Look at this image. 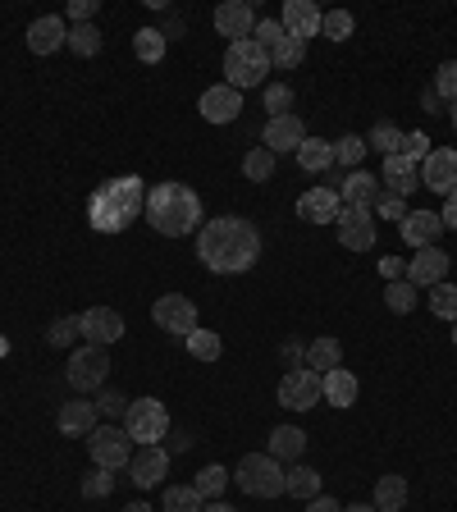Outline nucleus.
Returning <instances> with one entry per match:
<instances>
[{
    "mask_svg": "<svg viewBox=\"0 0 457 512\" xmlns=\"http://www.w3.org/2000/svg\"><path fill=\"white\" fill-rule=\"evenodd\" d=\"M197 256L211 275H243L261 256V234L243 215H220V220H206L197 229Z\"/></svg>",
    "mask_w": 457,
    "mask_h": 512,
    "instance_id": "1",
    "label": "nucleus"
},
{
    "mask_svg": "<svg viewBox=\"0 0 457 512\" xmlns=\"http://www.w3.org/2000/svg\"><path fill=\"white\" fill-rule=\"evenodd\" d=\"M142 211H147V183L138 174L106 179L87 197V224H92L96 234H124Z\"/></svg>",
    "mask_w": 457,
    "mask_h": 512,
    "instance_id": "2",
    "label": "nucleus"
},
{
    "mask_svg": "<svg viewBox=\"0 0 457 512\" xmlns=\"http://www.w3.org/2000/svg\"><path fill=\"white\" fill-rule=\"evenodd\" d=\"M147 224L165 238H188L202 229V197L188 183H156L147 192Z\"/></svg>",
    "mask_w": 457,
    "mask_h": 512,
    "instance_id": "3",
    "label": "nucleus"
},
{
    "mask_svg": "<svg viewBox=\"0 0 457 512\" xmlns=\"http://www.w3.org/2000/svg\"><path fill=\"white\" fill-rule=\"evenodd\" d=\"M284 462H275L270 453H247L243 462L234 467V485L243 494H252V499H279L284 494Z\"/></svg>",
    "mask_w": 457,
    "mask_h": 512,
    "instance_id": "4",
    "label": "nucleus"
},
{
    "mask_svg": "<svg viewBox=\"0 0 457 512\" xmlns=\"http://www.w3.org/2000/svg\"><path fill=\"white\" fill-rule=\"evenodd\" d=\"M224 83L234 87V92H247V87H261L270 74V51L266 46H256L252 37L247 42H229V51H224Z\"/></svg>",
    "mask_w": 457,
    "mask_h": 512,
    "instance_id": "5",
    "label": "nucleus"
},
{
    "mask_svg": "<svg viewBox=\"0 0 457 512\" xmlns=\"http://www.w3.org/2000/svg\"><path fill=\"white\" fill-rule=\"evenodd\" d=\"M170 407L160 403V398H133L124 412V435L133 439L138 448H156L160 439L170 435Z\"/></svg>",
    "mask_w": 457,
    "mask_h": 512,
    "instance_id": "6",
    "label": "nucleus"
},
{
    "mask_svg": "<svg viewBox=\"0 0 457 512\" xmlns=\"http://www.w3.org/2000/svg\"><path fill=\"white\" fill-rule=\"evenodd\" d=\"M64 380L74 384V394H101L110 380V357L106 348H96V343H83V348L69 352V366H64Z\"/></svg>",
    "mask_w": 457,
    "mask_h": 512,
    "instance_id": "7",
    "label": "nucleus"
},
{
    "mask_svg": "<svg viewBox=\"0 0 457 512\" xmlns=\"http://www.w3.org/2000/svg\"><path fill=\"white\" fill-rule=\"evenodd\" d=\"M87 453H92V467H101V471H128V462H133V439L119 426H96L92 435H87Z\"/></svg>",
    "mask_w": 457,
    "mask_h": 512,
    "instance_id": "8",
    "label": "nucleus"
},
{
    "mask_svg": "<svg viewBox=\"0 0 457 512\" xmlns=\"http://www.w3.org/2000/svg\"><path fill=\"white\" fill-rule=\"evenodd\" d=\"M316 403H325V384H320V375L311 371V366H298V371H288L284 380H279V407H288V412H311Z\"/></svg>",
    "mask_w": 457,
    "mask_h": 512,
    "instance_id": "9",
    "label": "nucleus"
},
{
    "mask_svg": "<svg viewBox=\"0 0 457 512\" xmlns=\"http://www.w3.org/2000/svg\"><path fill=\"white\" fill-rule=\"evenodd\" d=\"M151 320H156V330L174 334V339H188V334L197 330V302L183 298V293H165V298H156V307H151Z\"/></svg>",
    "mask_w": 457,
    "mask_h": 512,
    "instance_id": "10",
    "label": "nucleus"
},
{
    "mask_svg": "<svg viewBox=\"0 0 457 512\" xmlns=\"http://www.w3.org/2000/svg\"><path fill=\"white\" fill-rule=\"evenodd\" d=\"M339 243L348 252H371L375 247V211L371 206H343L339 211Z\"/></svg>",
    "mask_w": 457,
    "mask_h": 512,
    "instance_id": "11",
    "label": "nucleus"
},
{
    "mask_svg": "<svg viewBox=\"0 0 457 512\" xmlns=\"http://www.w3.org/2000/svg\"><path fill=\"white\" fill-rule=\"evenodd\" d=\"M421 188L439 192V197H453L457 192V151L453 147H435L421 160Z\"/></svg>",
    "mask_w": 457,
    "mask_h": 512,
    "instance_id": "12",
    "label": "nucleus"
},
{
    "mask_svg": "<svg viewBox=\"0 0 457 512\" xmlns=\"http://www.w3.org/2000/svg\"><path fill=\"white\" fill-rule=\"evenodd\" d=\"M83 343H96V348H110V343L124 339V316H119L115 307H87L83 316Z\"/></svg>",
    "mask_w": 457,
    "mask_h": 512,
    "instance_id": "13",
    "label": "nucleus"
},
{
    "mask_svg": "<svg viewBox=\"0 0 457 512\" xmlns=\"http://www.w3.org/2000/svg\"><path fill=\"white\" fill-rule=\"evenodd\" d=\"M197 110H202L206 124H234V119L243 115V92H234L229 83H215V87H206L202 92Z\"/></svg>",
    "mask_w": 457,
    "mask_h": 512,
    "instance_id": "14",
    "label": "nucleus"
},
{
    "mask_svg": "<svg viewBox=\"0 0 457 512\" xmlns=\"http://www.w3.org/2000/svg\"><path fill=\"white\" fill-rule=\"evenodd\" d=\"M339 211H343L339 188H330V183L307 188L298 197V220H307V224H334V220H339Z\"/></svg>",
    "mask_w": 457,
    "mask_h": 512,
    "instance_id": "15",
    "label": "nucleus"
},
{
    "mask_svg": "<svg viewBox=\"0 0 457 512\" xmlns=\"http://www.w3.org/2000/svg\"><path fill=\"white\" fill-rule=\"evenodd\" d=\"M320 5L316 0H284V10H279V23H284L288 37H298V42H311L320 37Z\"/></svg>",
    "mask_w": 457,
    "mask_h": 512,
    "instance_id": "16",
    "label": "nucleus"
},
{
    "mask_svg": "<svg viewBox=\"0 0 457 512\" xmlns=\"http://www.w3.org/2000/svg\"><path fill=\"white\" fill-rule=\"evenodd\" d=\"M128 476H133V485H138V490H156L160 480L170 476V453H165V448H138V453H133V462H128Z\"/></svg>",
    "mask_w": 457,
    "mask_h": 512,
    "instance_id": "17",
    "label": "nucleus"
},
{
    "mask_svg": "<svg viewBox=\"0 0 457 512\" xmlns=\"http://www.w3.org/2000/svg\"><path fill=\"white\" fill-rule=\"evenodd\" d=\"M211 19H215V32H220V37H234V42H247L256 28V14L247 0H224V5H215Z\"/></svg>",
    "mask_w": 457,
    "mask_h": 512,
    "instance_id": "18",
    "label": "nucleus"
},
{
    "mask_svg": "<svg viewBox=\"0 0 457 512\" xmlns=\"http://www.w3.org/2000/svg\"><path fill=\"white\" fill-rule=\"evenodd\" d=\"M444 279H448V252H439V247H421L407 261V284L412 288H435Z\"/></svg>",
    "mask_w": 457,
    "mask_h": 512,
    "instance_id": "19",
    "label": "nucleus"
},
{
    "mask_svg": "<svg viewBox=\"0 0 457 512\" xmlns=\"http://www.w3.org/2000/svg\"><path fill=\"white\" fill-rule=\"evenodd\" d=\"M398 234H403V243L412 247V252H421V247H435L439 243L444 220H439V211H407V220L398 224Z\"/></svg>",
    "mask_w": 457,
    "mask_h": 512,
    "instance_id": "20",
    "label": "nucleus"
},
{
    "mask_svg": "<svg viewBox=\"0 0 457 512\" xmlns=\"http://www.w3.org/2000/svg\"><path fill=\"white\" fill-rule=\"evenodd\" d=\"M55 426H60V435L87 439L96 426H101V412H96V403H87V398L78 394L74 403H64V407H60V416H55Z\"/></svg>",
    "mask_w": 457,
    "mask_h": 512,
    "instance_id": "21",
    "label": "nucleus"
},
{
    "mask_svg": "<svg viewBox=\"0 0 457 512\" xmlns=\"http://www.w3.org/2000/svg\"><path fill=\"white\" fill-rule=\"evenodd\" d=\"M69 42V28H64L60 14H42V19L28 23V51L32 55H55Z\"/></svg>",
    "mask_w": 457,
    "mask_h": 512,
    "instance_id": "22",
    "label": "nucleus"
},
{
    "mask_svg": "<svg viewBox=\"0 0 457 512\" xmlns=\"http://www.w3.org/2000/svg\"><path fill=\"white\" fill-rule=\"evenodd\" d=\"M302 142H307L302 115H275V119H266V151L284 156V151H298Z\"/></svg>",
    "mask_w": 457,
    "mask_h": 512,
    "instance_id": "23",
    "label": "nucleus"
},
{
    "mask_svg": "<svg viewBox=\"0 0 457 512\" xmlns=\"http://www.w3.org/2000/svg\"><path fill=\"white\" fill-rule=\"evenodd\" d=\"M380 183L394 197H407L412 188H421V165L407 156H384V170H380Z\"/></svg>",
    "mask_w": 457,
    "mask_h": 512,
    "instance_id": "24",
    "label": "nucleus"
},
{
    "mask_svg": "<svg viewBox=\"0 0 457 512\" xmlns=\"http://www.w3.org/2000/svg\"><path fill=\"white\" fill-rule=\"evenodd\" d=\"M320 384H325V403L330 407H357V394H362V384H357V375L343 371V366H334V371L320 375Z\"/></svg>",
    "mask_w": 457,
    "mask_h": 512,
    "instance_id": "25",
    "label": "nucleus"
},
{
    "mask_svg": "<svg viewBox=\"0 0 457 512\" xmlns=\"http://www.w3.org/2000/svg\"><path fill=\"white\" fill-rule=\"evenodd\" d=\"M266 453L275 462H302V453H307V430L302 426H275L270 430Z\"/></svg>",
    "mask_w": 457,
    "mask_h": 512,
    "instance_id": "26",
    "label": "nucleus"
},
{
    "mask_svg": "<svg viewBox=\"0 0 457 512\" xmlns=\"http://www.w3.org/2000/svg\"><path fill=\"white\" fill-rule=\"evenodd\" d=\"M375 197H380V183H375V174H366V170H348V179L339 183L343 206H375Z\"/></svg>",
    "mask_w": 457,
    "mask_h": 512,
    "instance_id": "27",
    "label": "nucleus"
},
{
    "mask_svg": "<svg viewBox=\"0 0 457 512\" xmlns=\"http://www.w3.org/2000/svg\"><path fill=\"white\" fill-rule=\"evenodd\" d=\"M412 490H407L403 476H380L375 480V512H403Z\"/></svg>",
    "mask_w": 457,
    "mask_h": 512,
    "instance_id": "28",
    "label": "nucleus"
},
{
    "mask_svg": "<svg viewBox=\"0 0 457 512\" xmlns=\"http://www.w3.org/2000/svg\"><path fill=\"white\" fill-rule=\"evenodd\" d=\"M293 156H298V165L307 174H325L334 165V142H325V138H311L307 133V142H302L298 151H293Z\"/></svg>",
    "mask_w": 457,
    "mask_h": 512,
    "instance_id": "29",
    "label": "nucleus"
},
{
    "mask_svg": "<svg viewBox=\"0 0 457 512\" xmlns=\"http://www.w3.org/2000/svg\"><path fill=\"white\" fill-rule=\"evenodd\" d=\"M284 494H293L298 503H311L320 494V471L307 467V462H298V467L288 471V480H284Z\"/></svg>",
    "mask_w": 457,
    "mask_h": 512,
    "instance_id": "30",
    "label": "nucleus"
},
{
    "mask_svg": "<svg viewBox=\"0 0 457 512\" xmlns=\"http://www.w3.org/2000/svg\"><path fill=\"white\" fill-rule=\"evenodd\" d=\"M165 46H170V37L160 28H138L133 32V55H138L142 64H160L165 60Z\"/></svg>",
    "mask_w": 457,
    "mask_h": 512,
    "instance_id": "31",
    "label": "nucleus"
},
{
    "mask_svg": "<svg viewBox=\"0 0 457 512\" xmlns=\"http://www.w3.org/2000/svg\"><path fill=\"white\" fill-rule=\"evenodd\" d=\"M307 366L316 375H325V371H334V366H343V343L339 339H316L307 348Z\"/></svg>",
    "mask_w": 457,
    "mask_h": 512,
    "instance_id": "32",
    "label": "nucleus"
},
{
    "mask_svg": "<svg viewBox=\"0 0 457 512\" xmlns=\"http://www.w3.org/2000/svg\"><path fill=\"white\" fill-rule=\"evenodd\" d=\"M64 46H69L78 60H92V55H101V28H96V23H74Z\"/></svg>",
    "mask_w": 457,
    "mask_h": 512,
    "instance_id": "33",
    "label": "nucleus"
},
{
    "mask_svg": "<svg viewBox=\"0 0 457 512\" xmlns=\"http://www.w3.org/2000/svg\"><path fill=\"white\" fill-rule=\"evenodd\" d=\"M275 165H279V156H275V151H266V147H252L243 156V174L252 183H270V179H275Z\"/></svg>",
    "mask_w": 457,
    "mask_h": 512,
    "instance_id": "34",
    "label": "nucleus"
},
{
    "mask_svg": "<svg viewBox=\"0 0 457 512\" xmlns=\"http://www.w3.org/2000/svg\"><path fill=\"white\" fill-rule=\"evenodd\" d=\"M403 128H394V124H375L371 133H366V147L371 151H380V156H403Z\"/></svg>",
    "mask_w": 457,
    "mask_h": 512,
    "instance_id": "35",
    "label": "nucleus"
},
{
    "mask_svg": "<svg viewBox=\"0 0 457 512\" xmlns=\"http://www.w3.org/2000/svg\"><path fill=\"white\" fill-rule=\"evenodd\" d=\"M366 138L362 133H348V138L334 142V165H343V170H362V160H366Z\"/></svg>",
    "mask_w": 457,
    "mask_h": 512,
    "instance_id": "36",
    "label": "nucleus"
},
{
    "mask_svg": "<svg viewBox=\"0 0 457 512\" xmlns=\"http://www.w3.org/2000/svg\"><path fill=\"white\" fill-rule=\"evenodd\" d=\"M206 499L192 485H170L165 490V499H160V512H202Z\"/></svg>",
    "mask_w": 457,
    "mask_h": 512,
    "instance_id": "37",
    "label": "nucleus"
},
{
    "mask_svg": "<svg viewBox=\"0 0 457 512\" xmlns=\"http://www.w3.org/2000/svg\"><path fill=\"white\" fill-rule=\"evenodd\" d=\"M183 343H188V352L197 357V362H220V352H224L220 334H215V330H202V325H197V330H192Z\"/></svg>",
    "mask_w": 457,
    "mask_h": 512,
    "instance_id": "38",
    "label": "nucleus"
},
{
    "mask_svg": "<svg viewBox=\"0 0 457 512\" xmlns=\"http://www.w3.org/2000/svg\"><path fill=\"white\" fill-rule=\"evenodd\" d=\"M302 60H307V42L288 37V32H284V42L279 46H270V69H298Z\"/></svg>",
    "mask_w": 457,
    "mask_h": 512,
    "instance_id": "39",
    "label": "nucleus"
},
{
    "mask_svg": "<svg viewBox=\"0 0 457 512\" xmlns=\"http://www.w3.org/2000/svg\"><path fill=\"white\" fill-rule=\"evenodd\" d=\"M224 485H229V471H224L220 462H211V467H202V471H197V480H192V490L202 494L206 503H211V499H220V494H224Z\"/></svg>",
    "mask_w": 457,
    "mask_h": 512,
    "instance_id": "40",
    "label": "nucleus"
},
{
    "mask_svg": "<svg viewBox=\"0 0 457 512\" xmlns=\"http://www.w3.org/2000/svg\"><path fill=\"white\" fill-rule=\"evenodd\" d=\"M352 28H357V19H352L348 10H325L320 14V37H330V42H348Z\"/></svg>",
    "mask_w": 457,
    "mask_h": 512,
    "instance_id": "41",
    "label": "nucleus"
},
{
    "mask_svg": "<svg viewBox=\"0 0 457 512\" xmlns=\"http://www.w3.org/2000/svg\"><path fill=\"white\" fill-rule=\"evenodd\" d=\"M83 339V320L78 316H55L51 320V330H46V343L51 348H69V343Z\"/></svg>",
    "mask_w": 457,
    "mask_h": 512,
    "instance_id": "42",
    "label": "nucleus"
},
{
    "mask_svg": "<svg viewBox=\"0 0 457 512\" xmlns=\"http://www.w3.org/2000/svg\"><path fill=\"white\" fill-rule=\"evenodd\" d=\"M384 307L394 311V316H407L416 307V293L407 279H394V284H384Z\"/></svg>",
    "mask_w": 457,
    "mask_h": 512,
    "instance_id": "43",
    "label": "nucleus"
},
{
    "mask_svg": "<svg viewBox=\"0 0 457 512\" xmlns=\"http://www.w3.org/2000/svg\"><path fill=\"white\" fill-rule=\"evenodd\" d=\"M430 311H435L439 320H448V325L457 320V288L448 284V279H444V284L430 288Z\"/></svg>",
    "mask_w": 457,
    "mask_h": 512,
    "instance_id": "44",
    "label": "nucleus"
},
{
    "mask_svg": "<svg viewBox=\"0 0 457 512\" xmlns=\"http://www.w3.org/2000/svg\"><path fill=\"white\" fill-rule=\"evenodd\" d=\"M430 92L439 96V101H448V106H457V60H444L435 69V87Z\"/></svg>",
    "mask_w": 457,
    "mask_h": 512,
    "instance_id": "45",
    "label": "nucleus"
},
{
    "mask_svg": "<svg viewBox=\"0 0 457 512\" xmlns=\"http://www.w3.org/2000/svg\"><path fill=\"white\" fill-rule=\"evenodd\" d=\"M110 490H115V471L92 467V471L83 476V499H106Z\"/></svg>",
    "mask_w": 457,
    "mask_h": 512,
    "instance_id": "46",
    "label": "nucleus"
},
{
    "mask_svg": "<svg viewBox=\"0 0 457 512\" xmlns=\"http://www.w3.org/2000/svg\"><path fill=\"white\" fill-rule=\"evenodd\" d=\"M266 110H270V119H275V115H293V87H288V83H270L266 87Z\"/></svg>",
    "mask_w": 457,
    "mask_h": 512,
    "instance_id": "47",
    "label": "nucleus"
},
{
    "mask_svg": "<svg viewBox=\"0 0 457 512\" xmlns=\"http://www.w3.org/2000/svg\"><path fill=\"white\" fill-rule=\"evenodd\" d=\"M128 403H133V398H124L119 389H101V394H96V412L110 416V421H119V416L128 412Z\"/></svg>",
    "mask_w": 457,
    "mask_h": 512,
    "instance_id": "48",
    "label": "nucleus"
},
{
    "mask_svg": "<svg viewBox=\"0 0 457 512\" xmlns=\"http://www.w3.org/2000/svg\"><path fill=\"white\" fill-rule=\"evenodd\" d=\"M371 211L380 215V220H398V224L407 220V202H403V197H394V192H380Z\"/></svg>",
    "mask_w": 457,
    "mask_h": 512,
    "instance_id": "49",
    "label": "nucleus"
},
{
    "mask_svg": "<svg viewBox=\"0 0 457 512\" xmlns=\"http://www.w3.org/2000/svg\"><path fill=\"white\" fill-rule=\"evenodd\" d=\"M252 42L266 46V51H270V46H279V42H284V23H279V19H256Z\"/></svg>",
    "mask_w": 457,
    "mask_h": 512,
    "instance_id": "50",
    "label": "nucleus"
},
{
    "mask_svg": "<svg viewBox=\"0 0 457 512\" xmlns=\"http://www.w3.org/2000/svg\"><path fill=\"white\" fill-rule=\"evenodd\" d=\"M430 151H435V147H430L426 133H407V138H403V156H407V160H416V165H421V160H426Z\"/></svg>",
    "mask_w": 457,
    "mask_h": 512,
    "instance_id": "51",
    "label": "nucleus"
},
{
    "mask_svg": "<svg viewBox=\"0 0 457 512\" xmlns=\"http://www.w3.org/2000/svg\"><path fill=\"white\" fill-rule=\"evenodd\" d=\"M96 14V0H69V19L74 23H92Z\"/></svg>",
    "mask_w": 457,
    "mask_h": 512,
    "instance_id": "52",
    "label": "nucleus"
},
{
    "mask_svg": "<svg viewBox=\"0 0 457 512\" xmlns=\"http://www.w3.org/2000/svg\"><path fill=\"white\" fill-rule=\"evenodd\" d=\"M380 275L394 284V279H407V261H398V256H384L380 261Z\"/></svg>",
    "mask_w": 457,
    "mask_h": 512,
    "instance_id": "53",
    "label": "nucleus"
},
{
    "mask_svg": "<svg viewBox=\"0 0 457 512\" xmlns=\"http://www.w3.org/2000/svg\"><path fill=\"white\" fill-rule=\"evenodd\" d=\"M307 512H343L339 499H330V494H316V499L307 503Z\"/></svg>",
    "mask_w": 457,
    "mask_h": 512,
    "instance_id": "54",
    "label": "nucleus"
},
{
    "mask_svg": "<svg viewBox=\"0 0 457 512\" xmlns=\"http://www.w3.org/2000/svg\"><path fill=\"white\" fill-rule=\"evenodd\" d=\"M439 220H444V229H457V192H453V197H444V211H439Z\"/></svg>",
    "mask_w": 457,
    "mask_h": 512,
    "instance_id": "55",
    "label": "nucleus"
},
{
    "mask_svg": "<svg viewBox=\"0 0 457 512\" xmlns=\"http://www.w3.org/2000/svg\"><path fill=\"white\" fill-rule=\"evenodd\" d=\"M165 439H170V448H165L170 458H174V453H183V448L192 444V435H183V430H170V435H165Z\"/></svg>",
    "mask_w": 457,
    "mask_h": 512,
    "instance_id": "56",
    "label": "nucleus"
},
{
    "mask_svg": "<svg viewBox=\"0 0 457 512\" xmlns=\"http://www.w3.org/2000/svg\"><path fill=\"white\" fill-rule=\"evenodd\" d=\"M284 357H288V362H293V371H298V357H302V343H298V339H288V343H284Z\"/></svg>",
    "mask_w": 457,
    "mask_h": 512,
    "instance_id": "57",
    "label": "nucleus"
},
{
    "mask_svg": "<svg viewBox=\"0 0 457 512\" xmlns=\"http://www.w3.org/2000/svg\"><path fill=\"white\" fill-rule=\"evenodd\" d=\"M343 512H375V503H348Z\"/></svg>",
    "mask_w": 457,
    "mask_h": 512,
    "instance_id": "58",
    "label": "nucleus"
},
{
    "mask_svg": "<svg viewBox=\"0 0 457 512\" xmlns=\"http://www.w3.org/2000/svg\"><path fill=\"white\" fill-rule=\"evenodd\" d=\"M202 512H234V508H229V503H215V499H211V503H206Z\"/></svg>",
    "mask_w": 457,
    "mask_h": 512,
    "instance_id": "59",
    "label": "nucleus"
},
{
    "mask_svg": "<svg viewBox=\"0 0 457 512\" xmlns=\"http://www.w3.org/2000/svg\"><path fill=\"white\" fill-rule=\"evenodd\" d=\"M124 512H156V508H151V503H128Z\"/></svg>",
    "mask_w": 457,
    "mask_h": 512,
    "instance_id": "60",
    "label": "nucleus"
},
{
    "mask_svg": "<svg viewBox=\"0 0 457 512\" xmlns=\"http://www.w3.org/2000/svg\"><path fill=\"white\" fill-rule=\"evenodd\" d=\"M448 115H453V133H457V106H448Z\"/></svg>",
    "mask_w": 457,
    "mask_h": 512,
    "instance_id": "61",
    "label": "nucleus"
},
{
    "mask_svg": "<svg viewBox=\"0 0 457 512\" xmlns=\"http://www.w3.org/2000/svg\"><path fill=\"white\" fill-rule=\"evenodd\" d=\"M448 334H453V343H457V320H453V330H448Z\"/></svg>",
    "mask_w": 457,
    "mask_h": 512,
    "instance_id": "62",
    "label": "nucleus"
}]
</instances>
